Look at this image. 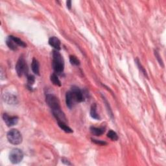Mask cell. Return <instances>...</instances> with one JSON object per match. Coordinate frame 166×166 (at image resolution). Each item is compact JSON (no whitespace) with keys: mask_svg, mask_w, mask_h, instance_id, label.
Segmentation results:
<instances>
[{"mask_svg":"<svg viewBox=\"0 0 166 166\" xmlns=\"http://www.w3.org/2000/svg\"><path fill=\"white\" fill-rule=\"evenodd\" d=\"M69 61L72 65L74 66H79L80 65L79 60L77 59L75 56L70 55L69 56Z\"/></svg>","mask_w":166,"mask_h":166,"instance_id":"7402d4cb","label":"cell"},{"mask_svg":"<svg viewBox=\"0 0 166 166\" xmlns=\"http://www.w3.org/2000/svg\"><path fill=\"white\" fill-rule=\"evenodd\" d=\"M58 125L62 130L66 133H72L73 130L66 125V123L62 121H58Z\"/></svg>","mask_w":166,"mask_h":166,"instance_id":"2e32d148","label":"cell"},{"mask_svg":"<svg viewBox=\"0 0 166 166\" xmlns=\"http://www.w3.org/2000/svg\"><path fill=\"white\" fill-rule=\"evenodd\" d=\"M103 101H104V103H105V104L106 105V107H107V108L108 114H110V116H111V118H113V113H112V111L111 110V108L110 107V105H109L108 102L107 101V100L106 99L105 97H103Z\"/></svg>","mask_w":166,"mask_h":166,"instance_id":"603a6c76","label":"cell"},{"mask_svg":"<svg viewBox=\"0 0 166 166\" xmlns=\"http://www.w3.org/2000/svg\"><path fill=\"white\" fill-rule=\"evenodd\" d=\"M52 66L55 72L57 74H61L64 69V61L62 55L57 50L53 51Z\"/></svg>","mask_w":166,"mask_h":166,"instance_id":"6da1fadb","label":"cell"},{"mask_svg":"<svg viewBox=\"0 0 166 166\" xmlns=\"http://www.w3.org/2000/svg\"><path fill=\"white\" fill-rule=\"evenodd\" d=\"M3 119L8 127L15 125L18 122V118L17 116H10L7 114H3Z\"/></svg>","mask_w":166,"mask_h":166,"instance_id":"52a82bcc","label":"cell"},{"mask_svg":"<svg viewBox=\"0 0 166 166\" xmlns=\"http://www.w3.org/2000/svg\"><path fill=\"white\" fill-rule=\"evenodd\" d=\"M49 44L51 47L53 48L55 50H61V41L58 38L55 37H52L49 39Z\"/></svg>","mask_w":166,"mask_h":166,"instance_id":"8fae6325","label":"cell"},{"mask_svg":"<svg viewBox=\"0 0 166 166\" xmlns=\"http://www.w3.org/2000/svg\"><path fill=\"white\" fill-rule=\"evenodd\" d=\"M6 44H7V45L9 47V49H11V50L12 51H16L18 49V45L15 42V41H14L12 40V38H11V37L10 36H9L7 37V40H6Z\"/></svg>","mask_w":166,"mask_h":166,"instance_id":"5bb4252c","label":"cell"},{"mask_svg":"<svg viewBox=\"0 0 166 166\" xmlns=\"http://www.w3.org/2000/svg\"><path fill=\"white\" fill-rule=\"evenodd\" d=\"M66 5H67V7L69 10H71L72 9V1H68L66 2Z\"/></svg>","mask_w":166,"mask_h":166,"instance_id":"4316f807","label":"cell"},{"mask_svg":"<svg viewBox=\"0 0 166 166\" xmlns=\"http://www.w3.org/2000/svg\"><path fill=\"white\" fill-rule=\"evenodd\" d=\"M76 102L75 98H74L71 91H68L66 94V105L69 109H72L75 103Z\"/></svg>","mask_w":166,"mask_h":166,"instance_id":"9c48e42d","label":"cell"},{"mask_svg":"<svg viewBox=\"0 0 166 166\" xmlns=\"http://www.w3.org/2000/svg\"><path fill=\"white\" fill-rule=\"evenodd\" d=\"M45 101L52 111L61 108L59 99L54 95L48 94L45 97Z\"/></svg>","mask_w":166,"mask_h":166,"instance_id":"5b68a950","label":"cell"},{"mask_svg":"<svg viewBox=\"0 0 166 166\" xmlns=\"http://www.w3.org/2000/svg\"><path fill=\"white\" fill-rule=\"evenodd\" d=\"M70 91H71V92L72 93L76 102L80 103V102L83 101L84 100L83 94L79 87H77L76 86H73Z\"/></svg>","mask_w":166,"mask_h":166,"instance_id":"8992f818","label":"cell"},{"mask_svg":"<svg viewBox=\"0 0 166 166\" xmlns=\"http://www.w3.org/2000/svg\"><path fill=\"white\" fill-rule=\"evenodd\" d=\"M27 87L30 88L35 83V77L32 75H28L27 77Z\"/></svg>","mask_w":166,"mask_h":166,"instance_id":"ffe728a7","label":"cell"},{"mask_svg":"<svg viewBox=\"0 0 166 166\" xmlns=\"http://www.w3.org/2000/svg\"><path fill=\"white\" fill-rule=\"evenodd\" d=\"M135 62H136V64H137V67H138V68H139V69L140 70L141 72H142V73L143 74V75L146 76L147 78H148V75H147V72H146V70L145 69V68H143V66L142 65V64L140 63V62L139 61V60L137 59H136V60H135Z\"/></svg>","mask_w":166,"mask_h":166,"instance_id":"44dd1931","label":"cell"},{"mask_svg":"<svg viewBox=\"0 0 166 166\" xmlns=\"http://www.w3.org/2000/svg\"><path fill=\"white\" fill-rule=\"evenodd\" d=\"M154 54H155V56H156V59L158 60V62L160 63V64L162 66H163L164 67V63H163V61H162V60L160 57V54L158 53V52L157 51H154Z\"/></svg>","mask_w":166,"mask_h":166,"instance_id":"d4e9b609","label":"cell"},{"mask_svg":"<svg viewBox=\"0 0 166 166\" xmlns=\"http://www.w3.org/2000/svg\"><path fill=\"white\" fill-rule=\"evenodd\" d=\"M7 137L10 143L16 146L22 143L23 141L22 134L20 132L19 130L15 129L9 130L7 135Z\"/></svg>","mask_w":166,"mask_h":166,"instance_id":"7a4b0ae2","label":"cell"},{"mask_svg":"<svg viewBox=\"0 0 166 166\" xmlns=\"http://www.w3.org/2000/svg\"><path fill=\"white\" fill-rule=\"evenodd\" d=\"M51 81L52 82V83L54 84L55 86H61V80H59L58 76L56 75L55 73H53L51 74V77H50Z\"/></svg>","mask_w":166,"mask_h":166,"instance_id":"e0dca14e","label":"cell"},{"mask_svg":"<svg viewBox=\"0 0 166 166\" xmlns=\"http://www.w3.org/2000/svg\"><path fill=\"white\" fill-rule=\"evenodd\" d=\"M16 71L18 77H22L27 72V65L23 56H20L16 65Z\"/></svg>","mask_w":166,"mask_h":166,"instance_id":"277c9868","label":"cell"},{"mask_svg":"<svg viewBox=\"0 0 166 166\" xmlns=\"http://www.w3.org/2000/svg\"><path fill=\"white\" fill-rule=\"evenodd\" d=\"M10 37L12 38V40L15 41V43L18 45V46L20 47H22V48H26L27 47V44L25 43L23 41H22V40L20 39V38L16 37L15 36H12V35H10Z\"/></svg>","mask_w":166,"mask_h":166,"instance_id":"ac0fdd59","label":"cell"},{"mask_svg":"<svg viewBox=\"0 0 166 166\" xmlns=\"http://www.w3.org/2000/svg\"><path fill=\"white\" fill-rule=\"evenodd\" d=\"M90 132L91 135L96 136H100L102 135H103L104 132H105V127H91L90 129Z\"/></svg>","mask_w":166,"mask_h":166,"instance_id":"7c38bea8","label":"cell"},{"mask_svg":"<svg viewBox=\"0 0 166 166\" xmlns=\"http://www.w3.org/2000/svg\"><path fill=\"white\" fill-rule=\"evenodd\" d=\"M90 116L91 117L94 119L100 120L101 119L100 116L99 115L98 113L97 112V105L95 103H94L91 105L90 108Z\"/></svg>","mask_w":166,"mask_h":166,"instance_id":"9a60e30c","label":"cell"},{"mask_svg":"<svg viewBox=\"0 0 166 166\" xmlns=\"http://www.w3.org/2000/svg\"><path fill=\"white\" fill-rule=\"evenodd\" d=\"M91 141H92L94 143L99 145V146H106V145H107V142H105V141H103V140L91 138Z\"/></svg>","mask_w":166,"mask_h":166,"instance_id":"cb8c5ba5","label":"cell"},{"mask_svg":"<svg viewBox=\"0 0 166 166\" xmlns=\"http://www.w3.org/2000/svg\"><path fill=\"white\" fill-rule=\"evenodd\" d=\"M23 158V151L16 148L10 151L9 154V160L13 164H19L20 162H22Z\"/></svg>","mask_w":166,"mask_h":166,"instance_id":"3957f363","label":"cell"},{"mask_svg":"<svg viewBox=\"0 0 166 166\" xmlns=\"http://www.w3.org/2000/svg\"><path fill=\"white\" fill-rule=\"evenodd\" d=\"M62 162L65 165H72L71 162H70L68 159H66L65 158H62Z\"/></svg>","mask_w":166,"mask_h":166,"instance_id":"484cf974","label":"cell"},{"mask_svg":"<svg viewBox=\"0 0 166 166\" xmlns=\"http://www.w3.org/2000/svg\"><path fill=\"white\" fill-rule=\"evenodd\" d=\"M53 114V116L55 117V118L57 120V121H62L66 123L67 120H66V118L65 114H64V112L61 110V109H58V110H53L52 111Z\"/></svg>","mask_w":166,"mask_h":166,"instance_id":"30bf717a","label":"cell"},{"mask_svg":"<svg viewBox=\"0 0 166 166\" xmlns=\"http://www.w3.org/2000/svg\"><path fill=\"white\" fill-rule=\"evenodd\" d=\"M107 137H109V138L112 140V141H117L118 140V136L117 133L113 131L112 130H109V132L107 134Z\"/></svg>","mask_w":166,"mask_h":166,"instance_id":"d6986e66","label":"cell"},{"mask_svg":"<svg viewBox=\"0 0 166 166\" xmlns=\"http://www.w3.org/2000/svg\"><path fill=\"white\" fill-rule=\"evenodd\" d=\"M3 101L9 105H16L18 103L17 97L11 94L6 93L3 96Z\"/></svg>","mask_w":166,"mask_h":166,"instance_id":"ba28073f","label":"cell"},{"mask_svg":"<svg viewBox=\"0 0 166 166\" xmlns=\"http://www.w3.org/2000/svg\"><path fill=\"white\" fill-rule=\"evenodd\" d=\"M31 69L34 74L40 75V64L36 59H33L31 63Z\"/></svg>","mask_w":166,"mask_h":166,"instance_id":"4fadbf2b","label":"cell"}]
</instances>
